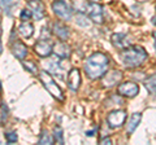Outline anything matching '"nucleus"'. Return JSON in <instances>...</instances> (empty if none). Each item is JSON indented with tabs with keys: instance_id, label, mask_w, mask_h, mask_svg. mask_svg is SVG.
<instances>
[{
	"instance_id": "18",
	"label": "nucleus",
	"mask_w": 156,
	"mask_h": 145,
	"mask_svg": "<svg viewBox=\"0 0 156 145\" xmlns=\"http://www.w3.org/2000/svg\"><path fill=\"white\" fill-rule=\"evenodd\" d=\"M89 5L90 4L87 0H72V7L76 9L77 13H87Z\"/></svg>"
},
{
	"instance_id": "10",
	"label": "nucleus",
	"mask_w": 156,
	"mask_h": 145,
	"mask_svg": "<svg viewBox=\"0 0 156 145\" xmlns=\"http://www.w3.org/2000/svg\"><path fill=\"white\" fill-rule=\"evenodd\" d=\"M29 8L31 9L33 12V17L35 18L37 21H41L46 16V12H44V5L39 2V0H30V2L27 3Z\"/></svg>"
},
{
	"instance_id": "7",
	"label": "nucleus",
	"mask_w": 156,
	"mask_h": 145,
	"mask_svg": "<svg viewBox=\"0 0 156 145\" xmlns=\"http://www.w3.org/2000/svg\"><path fill=\"white\" fill-rule=\"evenodd\" d=\"M138 84L134 83V82H125V83L119 86V89L117 92L119 95H122L125 97H135L138 95Z\"/></svg>"
},
{
	"instance_id": "32",
	"label": "nucleus",
	"mask_w": 156,
	"mask_h": 145,
	"mask_svg": "<svg viewBox=\"0 0 156 145\" xmlns=\"http://www.w3.org/2000/svg\"><path fill=\"white\" fill-rule=\"evenodd\" d=\"M152 22H154L155 25H156V16H154V17H152Z\"/></svg>"
},
{
	"instance_id": "23",
	"label": "nucleus",
	"mask_w": 156,
	"mask_h": 145,
	"mask_svg": "<svg viewBox=\"0 0 156 145\" xmlns=\"http://www.w3.org/2000/svg\"><path fill=\"white\" fill-rule=\"evenodd\" d=\"M53 137L57 144H64V135H62V130L60 126H56L53 128Z\"/></svg>"
},
{
	"instance_id": "5",
	"label": "nucleus",
	"mask_w": 156,
	"mask_h": 145,
	"mask_svg": "<svg viewBox=\"0 0 156 145\" xmlns=\"http://www.w3.org/2000/svg\"><path fill=\"white\" fill-rule=\"evenodd\" d=\"M126 113L124 110H115L107 115V123L111 128H119L125 123Z\"/></svg>"
},
{
	"instance_id": "6",
	"label": "nucleus",
	"mask_w": 156,
	"mask_h": 145,
	"mask_svg": "<svg viewBox=\"0 0 156 145\" xmlns=\"http://www.w3.org/2000/svg\"><path fill=\"white\" fill-rule=\"evenodd\" d=\"M122 78V72L119 71V70H111L108 72H105L103 75V80H101V84L105 88H112L115 87L119 82Z\"/></svg>"
},
{
	"instance_id": "2",
	"label": "nucleus",
	"mask_w": 156,
	"mask_h": 145,
	"mask_svg": "<svg viewBox=\"0 0 156 145\" xmlns=\"http://www.w3.org/2000/svg\"><path fill=\"white\" fill-rule=\"evenodd\" d=\"M121 61L126 67H138L147 59V53L139 46H131L121 52Z\"/></svg>"
},
{
	"instance_id": "21",
	"label": "nucleus",
	"mask_w": 156,
	"mask_h": 145,
	"mask_svg": "<svg viewBox=\"0 0 156 145\" xmlns=\"http://www.w3.org/2000/svg\"><path fill=\"white\" fill-rule=\"evenodd\" d=\"M53 140H55V137H53L48 131H46V130H44V131H42L41 137H39V141H38V143L41 144V145H44V144L50 145V144L53 143Z\"/></svg>"
},
{
	"instance_id": "4",
	"label": "nucleus",
	"mask_w": 156,
	"mask_h": 145,
	"mask_svg": "<svg viewBox=\"0 0 156 145\" xmlns=\"http://www.w3.org/2000/svg\"><path fill=\"white\" fill-rule=\"evenodd\" d=\"M52 9H53V13L58 18H61V20L69 21L72 18V9L64 0H55L52 3Z\"/></svg>"
},
{
	"instance_id": "22",
	"label": "nucleus",
	"mask_w": 156,
	"mask_h": 145,
	"mask_svg": "<svg viewBox=\"0 0 156 145\" xmlns=\"http://www.w3.org/2000/svg\"><path fill=\"white\" fill-rule=\"evenodd\" d=\"M18 3V0H2V8L5 14H11L12 8Z\"/></svg>"
},
{
	"instance_id": "12",
	"label": "nucleus",
	"mask_w": 156,
	"mask_h": 145,
	"mask_svg": "<svg viewBox=\"0 0 156 145\" xmlns=\"http://www.w3.org/2000/svg\"><path fill=\"white\" fill-rule=\"evenodd\" d=\"M81 84V74L78 69H72L68 74V87L72 91H77Z\"/></svg>"
},
{
	"instance_id": "17",
	"label": "nucleus",
	"mask_w": 156,
	"mask_h": 145,
	"mask_svg": "<svg viewBox=\"0 0 156 145\" xmlns=\"http://www.w3.org/2000/svg\"><path fill=\"white\" fill-rule=\"evenodd\" d=\"M18 31H20V34L23 36V38H30L33 34H34V26L31 25L30 22H22L21 25H20V27H18Z\"/></svg>"
},
{
	"instance_id": "34",
	"label": "nucleus",
	"mask_w": 156,
	"mask_h": 145,
	"mask_svg": "<svg viewBox=\"0 0 156 145\" xmlns=\"http://www.w3.org/2000/svg\"><path fill=\"white\" fill-rule=\"evenodd\" d=\"M29 2H30V0H29Z\"/></svg>"
},
{
	"instance_id": "30",
	"label": "nucleus",
	"mask_w": 156,
	"mask_h": 145,
	"mask_svg": "<svg viewBox=\"0 0 156 145\" xmlns=\"http://www.w3.org/2000/svg\"><path fill=\"white\" fill-rule=\"evenodd\" d=\"M94 132H95V131H87L86 135H87V136H92V135H94Z\"/></svg>"
},
{
	"instance_id": "27",
	"label": "nucleus",
	"mask_w": 156,
	"mask_h": 145,
	"mask_svg": "<svg viewBox=\"0 0 156 145\" xmlns=\"http://www.w3.org/2000/svg\"><path fill=\"white\" fill-rule=\"evenodd\" d=\"M5 139H7L8 144L16 143L17 141V133L16 132H8V133H5Z\"/></svg>"
},
{
	"instance_id": "9",
	"label": "nucleus",
	"mask_w": 156,
	"mask_h": 145,
	"mask_svg": "<svg viewBox=\"0 0 156 145\" xmlns=\"http://www.w3.org/2000/svg\"><path fill=\"white\" fill-rule=\"evenodd\" d=\"M111 42L117 49H121V51L131 47L130 39L125 35V34H113V35L111 36Z\"/></svg>"
},
{
	"instance_id": "33",
	"label": "nucleus",
	"mask_w": 156,
	"mask_h": 145,
	"mask_svg": "<svg viewBox=\"0 0 156 145\" xmlns=\"http://www.w3.org/2000/svg\"><path fill=\"white\" fill-rule=\"evenodd\" d=\"M89 2H91V3H98L99 0H89Z\"/></svg>"
},
{
	"instance_id": "13",
	"label": "nucleus",
	"mask_w": 156,
	"mask_h": 145,
	"mask_svg": "<svg viewBox=\"0 0 156 145\" xmlns=\"http://www.w3.org/2000/svg\"><path fill=\"white\" fill-rule=\"evenodd\" d=\"M53 53L60 57V59H69L70 57V47L66 44L64 42H60V43H56L55 46H53Z\"/></svg>"
},
{
	"instance_id": "11",
	"label": "nucleus",
	"mask_w": 156,
	"mask_h": 145,
	"mask_svg": "<svg viewBox=\"0 0 156 145\" xmlns=\"http://www.w3.org/2000/svg\"><path fill=\"white\" fill-rule=\"evenodd\" d=\"M35 53L41 57H48L51 56V53L53 52V47L51 46V43L46 42L44 39H41L35 46H34Z\"/></svg>"
},
{
	"instance_id": "16",
	"label": "nucleus",
	"mask_w": 156,
	"mask_h": 145,
	"mask_svg": "<svg viewBox=\"0 0 156 145\" xmlns=\"http://www.w3.org/2000/svg\"><path fill=\"white\" fill-rule=\"evenodd\" d=\"M140 120H142V115H140L139 113H134L133 115H131L130 119H129V123H128V128H126V131H128L129 135L135 131V128L138 127Z\"/></svg>"
},
{
	"instance_id": "8",
	"label": "nucleus",
	"mask_w": 156,
	"mask_h": 145,
	"mask_svg": "<svg viewBox=\"0 0 156 145\" xmlns=\"http://www.w3.org/2000/svg\"><path fill=\"white\" fill-rule=\"evenodd\" d=\"M87 13H89V17L92 22L103 23V9L98 3H90Z\"/></svg>"
},
{
	"instance_id": "25",
	"label": "nucleus",
	"mask_w": 156,
	"mask_h": 145,
	"mask_svg": "<svg viewBox=\"0 0 156 145\" xmlns=\"http://www.w3.org/2000/svg\"><path fill=\"white\" fill-rule=\"evenodd\" d=\"M20 17H21V20L22 21H26V20H30V18L33 17V12H31V9L29 8V9H22L21 13H20Z\"/></svg>"
},
{
	"instance_id": "1",
	"label": "nucleus",
	"mask_w": 156,
	"mask_h": 145,
	"mask_svg": "<svg viewBox=\"0 0 156 145\" xmlns=\"http://www.w3.org/2000/svg\"><path fill=\"white\" fill-rule=\"evenodd\" d=\"M108 62L109 59L107 57L104 53L101 52H96L94 55H91L89 59L85 62V72L90 79H99L101 78L105 72H107V67H108Z\"/></svg>"
},
{
	"instance_id": "24",
	"label": "nucleus",
	"mask_w": 156,
	"mask_h": 145,
	"mask_svg": "<svg viewBox=\"0 0 156 145\" xmlns=\"http://www.w3.org/2000/svg\"><path fill=\"white\" fill-rule=\"evenodd\" d=\"M22 65H23V67L25 69H27L29 71L31 72V74H38V66L34 64L33 61H22Z\"/></svg>"
},
{
	"instance_id": "15",
	"label": "nucleus",
	"mask_w": 156,
	"mask_h": 145,
	"mask_svg": "<svg viewBox=\"0 0 156 145\" xmlns=\"http://www.w3.org/2000/svg\"><path fill=\"white\" fill-rule=\"evenodd\" d=\"M53 32H55L61 40H66L68 36H69V29L61 22L53 23Z\"/></svg>"
},
{
	"instance_id": "26",
	"label": "nucleus",
	"mask_w": 156,
	"mask_h": 145,
	"mask_svg": "<svg viewBox=\"0 0 156 145\" xmlns=\"http://www.w3.org/2000/svg\"><path fill=\"white\" fill-rule=\"evenodd\" d=\"M8 117V106L5 105V103H2V124L5 123V119Z\"/></svg>"
},
{
	"instance_id": "28",
	"label": "nucleus",
	"mask_w": 156,
	"mask_h": 145,
	"mask_svg": "<svg viewBox=\"0 0 156 145\" xmlns=\"http://www.w3.org/2000/svg\"><path fill=\"white\" fill-rule=\"evenodd\" d=\"M50 36H51V31H50V29L43 27V29H42V36H41V39H44V38H50Z\"/></svg>"
},
{
	"instance_id": "14",
	"label": "nucleus",
	"mask_w": 156,
	"mask_h": 145,
	"mask_svg": "<svg viewBox=\"0 0 156 145\" xmlns=\"http://www.w3.org/2000/svg\"><path fill=\"white\" fill-rule=\"evenodd\" d=\"M12 53L18 60H23L27 55V47L23 44V43L16 42V43H13V46H12Z\"/></svg>"
},
{
	"instance_id": "19",
	"label": "nucleus",
	"mask_w": 156,
	"mask_h": 145,
	"mask_svg": "<svg viewBox=\"0 0 156 145\" xmlns=\"http://www.w3.org/2000/svg\"><path fill=\"white\" fill-rule=\"evenodd\" d=\"M144 87L150 93L156 95V74L148 76V78L144 80Z\"/></svg>"
},
{
	"instance_id": "31",
	"label": "nucleus",
	"mask_w": 156,
	"mask_h": 145,
	"mask_svg": "<svg viewBox=\"0 0 156 145\" xmlns=\"http://www.w3.org/2000/svg\"><path fill=\"white\" fill-rule=\"evenodd\" d=\"M154 38H155V42H154L155 43V48H156V32H154Z\"/></svg>"
},
{
	"instance_id": "20",
	"label": "nucleus",
	"mask_w": 156,
	"mask_h": 145,
	"mask_svg": "<svg viewBox=\"0 0 156 145\" xmlns=\"http://www.w3.org/2000/svg\"><path fill=\"white\" fill-rule=\"evenodd\" d=\"M76 22L78 26H82V27H89L91 25V21L89 20V17H87L85 13H77Z\"/></svg>"
},
{
	"instance_id": "3",
	"label": "nucleus",
	"mask_w": 156,
	"mask_h": 145,
	"mask_svg": "<svg viewBox=\"0 0 156 145\" xmlns=\"http://www.w3.org/2000/svg\"><path fill=\"white\" fill-rule=\"evenodd\" d=\"M39 79H41L42 84L46 87V89L50 92L53 97H55L56 100L58 101H64V95H62L60 87H58L55 80H53V78L51 76V74L48 71H41L39 72Z\"/></svg>"
},
{
	"instance_id": "29",
	"label": "nucleus",
	"mask_w": 156,
	"mask_h": 145,
	"mask_svg": "<svg viewBox=\"0 0 156 145\" xmlns=\"http://www.w3.org/2000/svg\"><path fill=\"white\" fill-rule=\"evenodd\" d=\"M100 143H101V144H104V145H107V144H112L111 139H108V137H105V139H101V140H100Z\"/></svg>"
}]
</instances>
